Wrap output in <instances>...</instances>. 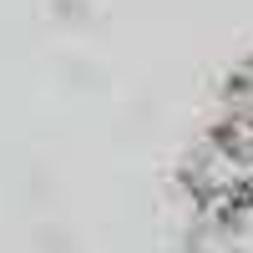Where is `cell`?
Wrapping results in <instances>:
<instances>
[{"instance_id":"1","label":"cell","mask_w":253,"mask_h":253,"mask_svg":"<svg viewBox=\"0 0 253 253\" xmlns=\"http://www.w3.org/2000/svg\"><path fill=\"white\" fill-rule=\"evenodd\" d=\"M218 126L253 152V61L228 81V91H223V122Z\"/></svg>"}]
</instances>
